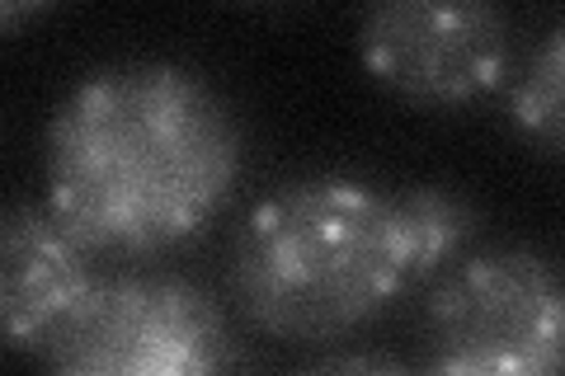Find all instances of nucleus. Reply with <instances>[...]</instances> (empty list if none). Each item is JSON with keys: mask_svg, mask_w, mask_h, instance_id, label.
<instances>
[{"mask_svg": "<svg viewBox=\"0 0 565 376\" xmlns=\"http://www.w3.org/2000/svg\"><path fill=\"white\" fill-rule=\"evenodd\" d=\"M241 174L236 109L180 62L90 71L43 132V203L114 264H147L207 236Z\"/></svg>", "mask_w": 565, "mask_h": 376, "instance_id": "obj_1", "label": "nucleus"}, {"mask_svg": "<svg viewBox=\"0 0 565 376\" xmlns=\"http://www.w3.org/2000/svg\"><path fill=\"white\" fill-rule=\"evenodd\" d=\"M481 212L457 189L302 174L259 198L232 245V301L278 344H340L467 255Z\"/></svg>", "mask_w": 565, "mask_h": 376, "instance_id": "obj_2", "label": "nucleus"}, {"mask_svg": "<svg viewBox=\"0 0 565 376\" xmlns=\"http://www.w3.org/2000/svg\"><path fill=\"white\" fill-rule=\"evenodd\" d=\"M419 307L424 367L452 376H552L565 301L556 264L523 245L457 255Z\"/></svg>", "mask_w": 565, "mask_h": 376, "instance_id": "obj_3", "label": "nucleus"}, {"mask_svg": "<svg viewBox=\"0 0 565 376\" xmlns=\"http://www.w3.org/2000/svg\"><path fill=\"white\" fill-rule=\"evenodd\" d=\"M241 363V339L217 297L147 264L99 273L85 311L43 357V367L76 376H207Z\"/></svg>", "mask_w": 565, "mask_h": 376, "instance_id": "obj_4", "label": "nucleus"}, {"mask_svg": "<svg viewBox=\"0 0 565 376\" xmlns=\"http://www.w3.org/2000/svg\"><path fill=\"white\" fill-rule=\"evenodd\" d=\"M363 66L419 109H471L514 71V24L500 0H367Z\"/></svg>", "mask_w": 565, "mask_h": 376, "instance_id": "obj_5", "label": "nucleus"}, {"mask_svg": "<svg viewBox=\"0 0 565 376\" xmlns=\"http://www.w3.org/2000/svg\"><path fill=\"white\" fill-rule=\"evenodd\" d=\"M99 282V259L47 203L0 207V348L43 357Z\"/></svg>", "mask_w": 565, "mask_h": 376, "instance_id": "obj_6", "label": "nucleus"}, {"mask_svg": "<svg viewBox=\"0 0 565 376\" xmlns=\"http://www.w3.org/2000/svg\"><path fill=\"white\" fill-rule=\"evenodd\" d=\"M561 76H565V39L561 29H546L542 43L509 71V122L514 132L537 147L542 155H561L565 147V114H561Z\"/></svg>", "mask_w": 565, "mask_h": 376, "instance_id": "obj_7", "label": "nucleus"}, {"mask_svg": "<svg viewBox=\"0 0 565 376\" xmlns=\"http://www.w3.org/2000/svg\"><path fill=\"white\" fill-rule=\"evenodd\" d=\"M316 367H326V372H396L401 363L396 357H382V353H334V357H321Z\"/></svg>", "mask_w": 565, "mask_h": 376, "instance_id": "obj_8", "label": "nucleus"}, {"mask_svg": "<svg viewBox=\"0 0 565 376\" xmlns=\"http://www.w3.org/2000/svg\"><path fill=\"white\" fill-rule=\"evenodd\" d=\"M47 6H52V0H0V33L24 29L29 20H39Z\"/></svg>", "mask_w": 565, "mask_h": 376, "instance_id": "obj_9", "label": "nucleus"}]
</instances>
